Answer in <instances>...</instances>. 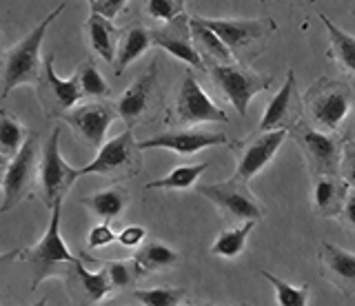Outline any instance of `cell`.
I'll list each match as a JSON object with an SVG mask.
<instances>
[{
  "label": "cell",
  "mask_w": 355,
  "mask_h": 306,
  "mask_svg": "<svg viewBox=\"0 0 355 306\" xmlns=\"http://www.w3.org/2000/svg\"><path fill=\"white\" fill-rule=\"evenodd\" d=\"M355 105V84L347 78L322 75L302 96L304 120L315 129L342 134Z\"/></svg>",
  "instance_id": "cell-1"
},
{
  "label": "cell",
  "mask_w": 355,
  "mask_h": 306,
  "mask_svg": "<svg viewBox=\"0 0 355 306\" xmlns=\"http://www.w3.org/2000/svg\"><path fill=\"white\" fill-rule=\"evenodd\" d=\"M67 9V3L58 5L47 18H42L40 23L33 27L27 36H22L14 47L5 51L3 60H0V78H3V98H7L11 91L20 84H36L40 67H42V58H40V45L44 36H47V29Z\"/></svg>",
  "instance_id": "cell-2"
},
{
  "label": "cell",
  "mask_w": 355,
  "mask_h": 306,
  "mask_svg": "<svg viewBox=\"0 0 355 306\" xmlns=\"http://www.w3.org/2000/svg\"><path fill=\"white\" fill-rule=\"evenodd\" d=\"M200 20L225 42L231 56L240 64H251L260 56L277 23L273 18H205Z\"/></svg>",
  "instance_id": "cell-3"
},
{
  "label": "cell",
  "mask_w": 355,
  "mask_h": 306,
  "mask_svg": "<svg viewBox=\"0 0 355 306\" xmlns=\"http://www.w3.org/2000/svg\"><path fill=\"white\" fill-rule=\"evenodd\" d=\"M209 80L214 82L218 93L236 109L244 118L247 116L249 102L255 96L266 91L273 84V75L260 73L251 69V64L229 62V64H216V67H207Z\"/></svg>",
  "instance_id": "cell-4"
},
{
  "label": "cell",
  "mask_w": 355,
  "mask_h": 306,
  "mask_svg": "<svg viewBox=\"0 0 355 306\" xmlns=\"http://www.w3.org/2000/svg\"><path fill=\"white\" fill-rule=\"evenodd\" d=\"M51 217H49V224L44 228L42 237L38 240L36 244L31 249H20L18 251V260L27 262L33 269H36V278H33V287L31 291L38 287L40 280L51 273L53 267L58 264H73L78 260H87V255H73L67 242L60 235V217H62V202H55L51 209H49Z\"/></svg>",
  "instance_id": "cell-5"
},
{
  "label": "cell",
  "mask_w": 355,
  "mask_h": 306,
  "mask_svg": "<svg viewBox=\"0 0 355 306\" xmlns=\"http://www.w3.org/2000/svg\"><path fill=\"white\" fill-rule=\"evenodd\" d=\"M142 169V151L133 138V129H125L120 136L105 140L96 158L78 169V176H105V178H131Z\"/></svg>",
  "instance_id": "cell-6"
},
{
  "label": "cell",
  "mask_w": 355,
  "mask_h": 306,
  "mask_svg": "<svg viewBox=\"0 0 355 306\" xmlns=\"http://www.w3.org/2000/svg\"><path fill=\"white\" fill-rule=\"evenodd\" d=\"M80 178L78 169L69 167L60 153V127L51 131L49 140L42 145L38 160V195L47 211L55 202H64V195L69 193L73 182Z\"/></svg>",
  "instance_id": "cell-7"
},
{
  "label": "cell",
  "mask_w": 355,
  "mask_h": 306,
  "mask_svg": "<svg viewBox=\"0 0 355 306\" xmlns=\"http://www.w3.org/2000/svg\"><path fill=\"white\" fill-rule=\"evenodd\" d=\"M288 136L302 151L311 178L320 176V173H338L344 147L342 134H329V131L315 129L302 118L293 129H288Z\"/></svg>",
  "instance_id": "cell-8"
},
{
  "label": "cell",
  "mask_w": 355,
  "mask_h": 306,
  "mask_svg": "<svg viewBox=\"0 0 355 306\" xmlns=\"http://www.w3.org/2000/svg\"><path fill=\"white\" fill-rule=\"evenodd\" d=\"M209 202H214L216 209L227 217L229 222L240 224V222H260L264 217V206L255 198L253 191L249 189V182L242 180H225V182H214V184H202L198 189Z\"/></svg>",
  "instance_id": "cell-9"
},
{
  "label": "cell",
  "mask_w": 355,
  "mask_h": 306,
  "mask_svg": "<svg viewBox=\"0 0 355 306\" xmlns=\"http://www.w3.org/2000/svg\"><path fill=\"white\" fill-rule=\"evenodd\" d=\"M38 136L29 134L18 153L9 160V167L3 180V204L0 211L7 213L33 193L38 184V160H40Z\"/></svg>",
  "instance_id": "cell-10"
},
{
  "label": "cell",
  "mask_w": 355,
  "mask_h": 306,
  "mask_svg": "<svg viewBox=\"0 0 355 306\" xmlns=\"http://www.w3.org/2000/svg\"><path fill=\"white\" fill-rule=\"evenodd\" d=\"M288 131L284 129H275V131H253L247 138L242 140H233L229 142V149L236 153V171H233V178L249 182L255 178L258 173H262L277 149L282 147V142L286 140Z\"/></svg>",
  "instance_id": "cell-11"
},
{
  "label": "cell",
  "mask_w": 355,
  "mask_h": 306,
  "mask_svg": "<svg viewBox=\"0 0 355 306\" xmlns=\"http://www.w3.org/2000/svg\"><path fill=\"white\" fill-rule=\"evenodd\" d=\"M60 120L69 125L78 140H83L89 149L98 151L107 138L109 127L118 120V111L114 102H109L107 98H100V100H87L83 105H76Z\"/></svg>",
  "instance_id": "cell-12"
},
{
  "label": "cell",
  "mask_w": 355,
  "mask_h": 306,
  "mask_svg": "<svg viewBox=\"0 0 355 306\" xmlns=\"http://www.w3.org/2000/svg\"><path fill=\"white\" fill-rule=\"evenodd\" d=\"M36 93L42 105V111L49 120L62 118L69 109H73L80 102L83 91L80 82H78V71H73L71 78H58V73L53 69V53L47 58H42L40 75L36 80Z\"/></svg>",
  "instance_id": "cell-13"
},
{
  "label": "cell",
  "mask_w": 355,
  "mask_h": 306,
  "mask_svg": "<svg viewBox=\"0 0 355 306\" xmlns=\"http://www.w3.org/2000/svg\"><path fill=\"white\" fill-rule=\"evenodd\" d=\"M173 114L180 125L229 123V116L225 114V109L211 100L193 73H184L180 87H178Z\"/></svg>",
  "instance_id": "cell-14"
},
{
  "label": "cell",
  "mask_w": 355,
  "mask_h": 306,
  "mask_svg": "<svg viewBox=\"0 0 355 306\" xmlns=\"http://www.w3.org/2000/svg\"><path fill=\"white\" fill-rule=\"evenodd\" d=\"M304 118V107H302V93L297 89L295 71H286V80L282 89L269 100L264 109V116L260 118V125L255 131H275V129H293L300 120Z\"/></svg>",
  "instance_id": "cell-15"
},
{
  "label": "cell",
  "mask_w": 355,
  "mask_h": 306,
  "mask_svg": "<svg viewBox=\"0 0 355 306\" xmlns=\"http://www.w3.org/2000/svg\"><path fill=\"white\" fill-rule=\"evenodd\" d=\"M64 287H67V293H69L73 306H98L116 291L114 284L109 282L105 269H100L96 273L89 271L85 267V260L67 264Z\"/></svg>",
  "instance_id": "cell-16"
},
{
  "label": "cell",
  "mask_w": 355,
  "mask_h": 306,
  "mask_svg": "<svg viewBox=\"0 0 355 306\" xmlns=\"http://www.w3.org/2000/svg\"><path fill=\"white\" fill-rule=\"evenodd\" d=\"M229 145V138L218 131H202V129H178V131H164L153 138L138 142L140 151L147 149H166L178 156H196L198 151L209 147H222Z\"/></svg>",
  "instance_id": "cell-17"
},
{
  "label": "cell",
  "mask_w": 355,
  "mask_h": 306,
  "mask_svg": "<svg viewBox=\"0 0 355 306\" xmlns=\"http://www.w3.org/2000/svg\"><path fill=\"white\" fill-rule=\"evenodd\" d=\"M151 45L158 47L166 53H171L173 58L187 62L189 67L198 71H205V64L200 60L198 51L191 40V27H189V16L180 14L178 18L164 23L162 27L151 31Z\"/></svg>",
  "instance_id": "cell-18"
},
{
  "label": "cell",
  "mask_w": 355,
  "mask_h": 306,
  "mask_svg": "<svg viewBox=\"0 0 355 306\" xmlns=\"http://www.w3.org/2000/svg\"><path fill=\"white\" fill-rule=\"evenodd\" d=\"M155 82H158V60L153 58L149 62V67L144 69V73L140 75V78L133 80L125 91H122V96L116 102L118 118L127 125V129L136 127L142 120L144 111L149 109Z\"/></svg>",
  "instance_id": "cell-19"
},
{
  "label": "cell",
  "mask_w": 355,
  "mask_h": 306,
  "mask_svg": "<svg viewBox=\"0 0 355 306\" xmlns=\"http://www.w3.org/2000/svg\"><path fill=\"white\" fill-rule=\"evenodd\" d=\"M318 262L322 276L344 295H355V253L331 242H320Z\"/></svg>",
  "instance_id": "cell-20"
},
{
  "label": "cell",
  "mask_w": 355,
  "mask_h": 306,
  "mask_svg": "<svg viewBox=\"0 0 355 306\" xmlns=\"http://www.w3.org/2000/svg\"><path fill=\"white\" fill-rule=\"evenodd\" d=\"M349 189L351 187L342 180L340 173H320L311 178V202H313L315 215L324 220L340 217Z\"/></svg>",
  "instance_id": "cell-21"
},
{
  "label": "cell",
  "mask_w": 355,
  "mask_h": 306,
  "mask_svg": "<svg viewBox=\"0 0 355 306\" xmlns=\"http://www.w3.org/2000/svg\"><path fill=\"white\" fill-rule=\"evenodd\" d=\"M189 27H191V40L193 47L198 51L200 60H202L205 69L207 67H216V64H229L236 62L231 56V51L227 49V45L222 42L214 31H211L200 16H189Z\"/></svg>",
  "instance_id": "cell-22"
},
{
  "label": "cell",
  "mask_w": 355,
  "mask_h": 306,
  "mask_svg": "<svg viewBox=\"0 0 355 306\" xmlns=\"http://www.w3.org/2000/svg\"><path fill=\"white\" fill-rule=\"evenodd\" d=\"M85 31H87L89 47H92V51L96 53V56L103 58L109 64H114L118 40H120V29L114 25V20L100 16L98 12L92 9V14H89V18H87Z\"/></svg>",
  "instance_id": "cell-23"
},
{
  "label": "cell",
  "mask_w": 355,
  "mask_h": 306,
  "mask_svg": "<svg viewBox=\"0 0 355 306\" xmlns=\"http://www.w3.org/2000/svg\"><path fill=\"white\" fill-rule=\"evenodd\" d=\"M129 200V191L122 184H109V187L83 198V206L100 217V222H114L125 213Z\"/></svg>",
  "instance_id": "cell-24"
},
{
  "label": "cell",
  "mask_w": 355,
  "mask_h": 306,
  "mask_svg": "<svg viewBox=\"0 0 355 306\" xmlns=\"http://www.w3.org/2000/svg\"><path fill=\"white\" fill-rule=\"evenodd\" d=\"M149 47H151V31L144 25L133 23L127 29H122L120 40H118V49H116V58H114L116 75L125 73L129 64L136 62Z\"/></svg>",
  "instance_id": "cell-25"
},
{
  "label": "cell",
  "mask_w": 355,
  "mask_h": 306,
  "mask_svg": "<svg viewBox=\"0 0 355 306\" xmlns=\"http://www.w3.org/2000/svg\"><path fill=\"white\" fill-rule=\"evenodd\" d=\"M320 20L329 34V58L338 62L347 73L355 75V36L340 29L327 14H320Z\"/></svg>",
  "instance_id": "cell-26"
},
{
  "label": "cell",
  "mask_w": 355,
  "mask_h": 306,
  "mask_svg": "<svg viewBox=\"0 0 355 306\" xmlns=\"http://www.w3.org/2000/svg\"><path fill=\"white\" fill-rule=\"evenodd\" d=\"M131 260L136 262V267L140 269L142 276H149V273L171 269L178 262V253L171 246L160 242V240H149V242L138 246L136 255H133Z\"/></svg>",
  "instance_id": "cell-27"
},
{
  "label": "cell",
  "mask_w": 355,
  "mask_h": 306,
  "mask_svg": "<svg viewBox=\"0 0 355 306\" xmlns=\"http://www.w3.org/2000/svg\"><path fill=\"white\" fill-rule=\"evenodd\" d=\"M211 167V162H196V165H180L175 167L173 171H169L166 176L147 182V191L160 189V191H187L191 189L193 184L198 182V178Z\"/></svg>",
  "instance_id": "cell-28"
},
{
  "label": "cell",
  "mask_w": 355,
  "mask_h": 306,
  "mask_svg": "<svg viewBox=\"0 0 355 306\" xmlns=\"http://www.w3.org/2000/svg\"><path fill=\"white\" fill-rule=\"evenodd\" d=\"M255 222H240L231 228H225L218 237L216 242L211 244V253L218 255V258H225V260H236L238 255L244 253L247 249V240L253 231Z\"/></svg>",
  "instance_id": "cell-29"
},
{
  "label": "cell",
  "mask_w": 355,
  "mask_h": 306,
  "mask_svg": "<svg viewBox=\"0 0 355 306\" xmlns=\"http://www.w3.org/2000/svg\"><path fill=\"white\" fill-rule=\"evenodd\" d=\"M27 136L29 131L22 127L20 120L14 114H9L7 109H0V153L14 158Z\"/></svg>",
  "instance_id": "cell-30"
},
{
  "label": "cell",
  "mask_w": 355,
  "mask_h": 306,
  "mask_svg": "<svg viewBox=\"0 0 355 306\" xmlns=\"http://www.w3.org/2000/svg\"><path fill=\"white\" fill-rule=\"evenodd\" d=\"M78 82H80V91L83 98H89V100H100V98L109 96V82L105 80V75L98 71L96 60L87 58L78 64Z\"/></svg>",
  "instance_id": "cell-31"
},
{
  "label": "cell",
  "mask_w": 355,
  "mask_h": 306,
  "mask_svg": "<svg viewBox=\"0 0 355 306\" xmlns=\"http://www.w3.org/2000/svg\"><path fill=\"white\" fill-rule=\"evenodd\" d=\"M262 276L266 278V282L273 284L277 306H306L309 304V295H311L309 284H302V287H293V284H288V282H284L280 278H275L273 273H269V271H262Z\"/></svg>",
  "instance_id": "cell-32"
},
{
  "label": "cell",
  "mask_w": 355,
  "mask_h": 306,
  "mask_svg": "<svg viewBox=\"0 0 355 306\" xmlns=\"http://www.w3.org/2000/svg\"><path fill=\"white\" fill-rule=\"evenodd\" d=\"M142 306H180L187 298L184 289L178 287H153V289H136L133 291Z\"/></svg>",
  "instance_id": "cell-33"
},
{
  "label": "cell",
  "mask_w": 355,
  "mask_h": 306,
  "mask_svg": "<svg viewBox=\"0 0 355 306\" xmlns=\"http://www.w3.org/2000/svg\"><path fill=\"white\" fill-rule=\"evenodd\" d=\"M105 273L114 289H127L129 284H136V280L142 278L140 269L133 260H109L105 262Z\"/></svg>",
  "instance_id": "cell-34"
},
{
  "label": "cell",
  "mask_w": 355,
  "mask_h": 306,
  "mask_svg": "<svg viewBox=\"0 0 355 306\" xmlns=\"http://www.w3.org/2000/svg\"><path fill=\"white\" fill-rule=\"evenodd\" d=\"M187 0H147V14L153 20L160 23H169V20L184 14Z\"/></svg>",
  "instance_id": "cell-35"
},
{
  "label": "cell",
  "mask_w": 355,
  "mask_h": 306,
  "mask_svg": "<svg viewBox=\"0 0 355 306\" xmlns=\"http://www.w3.org/2000/svg\"><path fill=\"white\" fill-rule=\"evenodd\" d=\"M338 173L351 189H355V140H344Z\"/></svg>",
  "instance_id": "cell-36"
},
{
  "label": "cell",
  "mask_w": 355,
  "mask_h": 306,
  "mask_svg": "<svg viewBox=\"0 0 355 306\" xmlns=\"http://www.w3.org/2000/svg\"><path fill=\"white\" fill-rule=\"evenodd\" d=\"M116 242V231L111 228V222H98L92 226V231L87 235L89 249H103Z\"/></svg>",
  "instance_id": "cell-37"
},
{
  "label": "cell",
  "mask_w": 355,
  "mask_h": 306,
  "mask_svg": "<svg viewBox=\"0 0 355 306\" xmlns=\"http://www.w3.org/2000/svg\"><path fill=\"white\" fill-rule=\"evenodd\" d=\"M144 237H147V228L144 226H138V224H131V226H125L120 233H116V242L122 244L125 249H138Z\"/></svg>",
  "instance_id": "cell-38"
},
{
  "label": "cell",
  "mask_w": 355,
  "mask_h": 306,
  "mask_svg": "<svg viewBox=\"0 0 355 306\" xmlns=\"http://www.w3.org/2000/svg\"><path fill=\"white\" fill-rule=\"evenodd\" d=\"M127 3H129V0H96V5L92 9H94V12H98L100 16L114 20V18H118L122 12H125Z\"/></svg>",
  "instance_id": "cell-39"
},
{
  "label": "cell",
  "mask_w": 355,
  "mask_h": 306,
  "mask_svg": "<svg viewBox=\"0 0 355 306\" xmlns=\"http://www.w3.org/2000/svg\"><path fill=\"white\" fill-rule=\"evenodd\" d=\"M340 222L349 233L355 235V189H349L347 202H344V209L340 213Z\"/></svg>",
  "instance_id": "cell-40"
},
{
  "label": "cell",
  "mask_w": 355,
  "mask_h": 306,
  "mask_svg": "<svg viewBox=\"0 0 355 306\" xmlns=\"http://www.w3.org/2000/svg\"><path fill=\"white\" fill-rule=\"evenodd\" d=\"M342 138L344 140H355V105H353L349 123H347V127H344V131H342Z\"/></svg>",
  "instance_id": "cell-41"
},
{
  "label": "cell",
  "mask_w": 355,
  "mask_h": 306,
  "mask_svg": "<svg viewBox=\"0 0 355 306\" xmlns=\"http://www.w3.org/2000/svg\"><path fill=\"white\" fill-rule=\"evenodd\" d=\"M9 160L11 158H7V156H3V153H0V187H3V180H5L7 167H9Z\"/></svg>",
  "instance_id": "cell-42"
},
{
  "label": "cell",
  "mask_w": 355,
  "mask_h": 306,
  "mask_svg": "<svg viewBox=\"0 0 355 306\" xmlns=\"http://www.w3.org/2000/svg\"><path fill=\"white\" fill-rule=\"evenodd\" d=\"M33 306H47V298H42V300H38Z\"/></svg>",
  "instance_id": "cell-43"
},
{
  "label": "cell",
  "mask_w": 355,
  "mask_h": 306,
  "mask_svg": "<svg viewBox=\"0 0 355 306\" xmlns=\"http://www.w3.org/2000/svg\"><path fill=\"white\" fill-rule=\"evenodd\" d=\"M16 255H18V253H14V255H11V253H9V255H0V260H9V258H16Z\"/></svg>",
  "instance_id": "cell-44"
},
{
  "label": "cell",
  "mask_w": 355,
  "mask_h": 306,
  "mask_svg": "<svg viewBox=\"0 0 355 306\" xmlns=\"http://www.w3.org/2000/svg\"><path fill=\"white\" fill-rule=\"evenodd\" d=\"M87 3H89V7H94V5H96V0H87Z\"/></svg>",
  "instance_id": "cell-45"
},
{
  "label": "cell",
  "mask_w": 355,
  "mask_h": 306,
  "mask_svg": "<svg viewBox=\"0 0 355 306\" xmlns=\"http://www.w3.org/2000/svg\"><path fill=\"white\" fill-rule=\"evenodd\" d=\"M187 306H209V304H187Z\"/></svg>",
  "instance_id": "cell-46"
},
{
  "label": "cell",
  "mask_w": 355,
  "mask_h": 306,
  "mask_svg": "<svg viewBox=\"0 0 355 306\" xmlns=\"http://www.w3.org/2000/svg\"><path fill=\"white\" fill-rule=\"evenodd\" d=\"M0 40H3V36H0Z\"/></svg>",
  "instance_id": "cell-47"
}]
</instances>
